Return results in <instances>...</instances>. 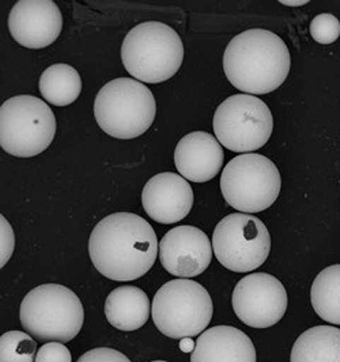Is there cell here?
<instances>
[{"label":"cell","mask_w":340,"mask_h":362,"mask_svg":"<svg viewBox=\"0 0 340 362\" xmlns=\"http://www.w3.org/2000/svg\"><path fill=\"white\" fill-rule=\"evenodd\" d=\"M309 30L316 42L328 45L339 38L340 21L334 14L322 13L312 19Z\"/></svg>","instance_id":"cell-22"},{"label":"cell","mask_w":340,"mask_h":362,"mask_svg":"<svg viewBox=\"0 0 340 362\" xmlns=\"http://www.w3.org/2000/svg\"><path fill=\"white\" fill-rule=\"evenodd\" d=\"M151 362H168V361H151Z\"/></svg>","instance_id":"cell-28"},{"label":"cell","mask_w":340,"mask_h":362,"mask_svg":"<svg viewBox=\"0 0 340 362\" xmlns=\"http://www.w3.org/2000/svg\"><path fill=\"white\" fill-rule=\"evenodd\" d=\"M150 300L136 286H120L112 290L105 300L107 323L120 331H136L150 317Z\"/></svg>","instance_id":"cell-17"},{"label":"cell","mask_w":340,"mask_h":362,"mask_svg":"<svg viewBox=\"0 0 340 362\" xmlns=\"http://www.w3.org/2000/svg\"><path fill=\"white\" fill-rule=\"evenodd\" d=\"M37 344L23 331H8L0 338V362H35Z\"/></svg>","instance_id":"cell-21"},{"label":"cell","mask_w":340,"mask_h":362,"mask_svg":"<svg viewBox=\"0 0 340 362\" xmlns=\"http://www.w3.org/2000/svg\"><path fill=\"white\" fill-rule=\"evenodd\" d=\"M122 60L134 79L142 83H162L179 73L184 45L169 25L148 21L128 32L122 45Z\"/></svg>","instance_id":"cell-3"},{"label":"cell","mask_w":340,"mask_h":362,"mask_svg":"<svg viewBox=\"0 0 340 362\" xmlns=\"http://www.w3.org/2000/svg\"><path fill=\"white\" fill-rule=\"evenodd\" d=\"M216 260L233 272H251L266 263L271 252L267 226L253 214L234 213L218 222L213 233Z\"/></svg>","instance_id":"cell-10"},{"label":"cell","mask_w":340,"mask_h":362,"mask_svg":"<svg viewBox=\"0 0 340 362\" xmlns=\"http://www.w3.org/2000/svg\"><path fill=\"white\" fill-rule=\"evenodd\" d=\"M179 346L182 353H192L197 347V342L192 341V338H184V339H180Z\"/></svg>","instance_id":"cell-26"},{"label":"cell","mask_w":340,"mask_h":362,"mask_svg":"<svg viewBox=\"0 0 340 362\" xmlns=\"http://www.w3.org/2000/svg\"><path fill=\"white\" fill-rule=\"evenodd\" d=\"M279 3H282L283 6H288V7H300V6H305L306 3H309L307 0H281Z\"/></svg>","instance_id":"cell-27"},{"label":"cell","mask_w":340,"mask_h":362,"mask_svg":"<svg viewBox=\"0 0 340 362\" xmlns=\"http://www.w3.org/2000/svg\"><path fill=\"white\" fill-rule=\"evenodd\" d=\"M8 29L19 45L42 49L60 36L63 16L52 0H19L10 11Z\"/></svg>","instance_id":"cell-13"},{"label":"cell","mask_w":340,"mask_h":362,"mask_svg":"<svg viewBox=\"0 0 340 362\" xmlns=\"http://www.w3.org/2000/svg\"><path fill=\"white\" fill-rule=\"evenodd\" d=\"M213 254V244L209 235L189 225L170 229L162 237L158 248L162 267L184 279L206 272L211 264Z\"/></svg>","instance_id":"cell-12"},{"label":"cell","mask_w":340,"mask_h":362,"mask_svg":"<svg viewBox=\"0 0 340 362\" xmlns=\"http://www.w3.org/2000/svg\"><path fill=\"white\" fill-rule=\"evenodd\" d=\"M221 192L234 210L254 214L269 209L281 194L282 179L276 165L262 154H241L223 168Z\"/></svg>","instance_id":"cell-8"},{"label":"cell","mask_w":340,"mask_h":362,"mask_svg":"<svg viewBox=\"0 0 340 362\" xmlns=\"http://www.w3.org/2000/svg\"><path fill=\"white\" fill-rule=\"evenodd\" d=\"M232 305L244 325L257 329L269 328L279 323L286 313V288L274 275L253 272L237 282Z\"/></svg>","instance_id":"cell-11"},{"label":"cell","mask_w":340,"mask_h":362,"mask_svg":"<svg viewBox=\"0 0 340 362\" xmlns=\"http://www.w3.org/2000/svg\"><path fill=\"white\" fill-rule=\"evenodd\" d=\"M56 117L35 95H16L0 107V146L10 156L32 158L54 142Z\"/></svg>","instance_id":"cell-7"},{"label":"cell","mask_w":340,"mask_h":362,"mask_svg":"<svg viewBox=\"0 0 340 362\" xmlns=\"http://www.w3.org/2000/svg\"><path fill=\"white\" fill-rule=\"evenodd\" d=\"M157 103L151 90L134 78H117L105 83L94 101V117L100 128L116 139H134L151 127Z\"/></svg>","instance_id":"cell-5"},{"label":"cell","mask_w":340,"mask_h":362,"mask_svg":"<svg viewBox=\"0 0 340 362\" xmlns=\"http://www.w3.org/2000/svg\"><path fill=\"white\" fill-rule=\"evenodd\" d=\"M38 89L42 98L54 107L74 104L82 91L79 73L69 64L49 66L40 76Z\"/></svg>","instance_id":"cell-19"},{"label":"cell","mask_w":340,"mask_h":362,"mask_svg":"<svg viewBox=\"0 0 340 362\" xmlns=\"http://www.w3.org/2000/svg\"><path fill=\"white\" fill-rule=\"evenodd\" d=\"M291 67L285 41L264 29H250L234 37L223 54V71L237 90L262 95L276 90Z\"/></svg>","instance_id":"cell-2"},{"label":"cell","mask_w":340,"mask_h":362,"mask_svg":"<svg viewBox=\"0 0 340 362\" xmlns=\"http://www.w3.org/2000/svg\"><path fill=\"white\" fill-rule=\"evenodd\" d=\"M19 319L25 332L38 341L69 344L82 329L85 310L71 289L45 284L30 290L20 303Z\"/></svg>","instance_id":"cell-4"},{"label":"cell","mask_w":340,"mask_h":362,"mask_svg":"<svg viewBox=\"0 0 340 362\" xmlns=\"http://www.w3.org/2000/svg\"><path fill=\"white\" fill-rule=\"evenodd\" d=\"M142 204L153 221L162 225L177 223L191 213L194 191L188 180L177 173H158L146 182Z\"/></svg>","instance_id":"cell-14"},{"label":"cell","mask_w":340,"mask_h":362,"mask_svg":"<svg viewBox=\"0 0 340 362\" xmlns=\"http://www.w3.org/2000/svg\"><path fill=\"white\" fill-rule=\"evenodd\" d=\"M290 362H340V328L316 326L293 344Z\"/></svg>","instance_id":"cell-18"},{"label":"cell","mask_w":340,"mask_h":362,"mask_svg":"<svg viewBox=\"0 0 340 362\" xmlns=\"http://www.w3.org/2000/svg\"><path fill=\"white\" fill-rule=\"evenodd\" d=\"M191 362H256V349L235 327H211L199 335Z\"/></svg>","instance_id":"cell-16"},{"label":"cell","mask_w":340,"mask_h":362,"mask_svg":"<svg viewBox=\"0 0 340 362\" xmlns=\"http://www.w3.org/2000/svg\"><path fill=\"white\" fill-rule=\"evenodd\" d=\"M158 248L153 226L134 213L102 218L89 238L90 259L95 270L116 282L142 278L154 266Z\"/></svg>","instance_id":"cell-1"},{"label":"cell","mask_w":340,"mask_h":362,"mask_svg":"<svg viewBox=\"0 0 340 362\" xmlns=\"http://www.w3.org/2000/svg\"><path fill=\"white\" fill-rule=\"evenodd\" d=\"M215 138L228 150L248 154L266 145L274 131L269 105L256 95L234 94L215 110Z\"/></svg>","instance_id":"cell-9"},{"label":"cell","mask_w":340,"mask_h":362,"mask_svg":"<svg viewBox=\"0 0 340 362\" xmlns=\"http://www.w3.org/2000/svg\"><path fill=\"white\" fill-rule=\"evenodd\" d=\"M310 303L324 322L340 326V264L319 272L310 289Z\"/></svg>","instance_id":"cell-20"},{"label":"cell","mask_w":340,"mask_h":362,"mask_svg":"<svg viewBox=\"0 0 340 362\" xmlns=\"http://www.w3.org/2000/svg\"><path fill=\"white\" fill-rule=\"evenodd\" d=\"M225 161L222 145L209 132L195 131L180 139L175 150V163L180 176L192 182L213 180Z\"/></svg>","instance_id":"cell-15"},{"label":"cell","mask_w":340,"mask_h":362,"mask_svg":"<svg viewBox=\"0 0 340 362\" xmlns=\"http://www.w3.org/2000/svg\"><path fill=\"white\" fill-rule=\"evenodd\" d=\"M35 362H72L71 351L64 344L48 342L38 349Z\"/></svg>","instance_id":"cell-23"},{"label":"cell","mask_w":340,"mask_h":362,"mask_svg":"<svg viewBox=\"0 0 340 362\" xmlns=\"http://www.w3.org/2000/svg\"><path fill=\"white\" fill-rule=\"evenodd\" d=\"M213 313L210 293L195 281L184 278L162 285L151 305L154 325L172 339L203 334L213 320Z\"/></svg>","instance_id":"cell-6"},{"label":"cell","mask_w":340,"mask_h":362,"mask_svg":"<svg viewBox=\"0 0 340 362\" xmlns=\"http://www.w3.org/2000/svg\"><path fill=\"white\" fill-rule=\"evenodd\" d=\"M0 235H1V259H0V267L3 269L8 260L11 259L14 248H16V235L14 230L10 225V222L7 221V218L3 217V214L0 216Z\"/></svg>","instance_id":"cell-24"},{"label":"cell","mask_w":340,"mask_h":362,"mask_svg":"<svg viewBox=\"0 0 340 362\" xmlns=\"http://www.w3.org/2000/svg\"><path fill=\"white\" fill-rule=\"evenodd\" d=\"M76 362H131L122 351L110 347H97L86 351Z\"/></svg>","instance_id":"cell-25"}]
</instances>
